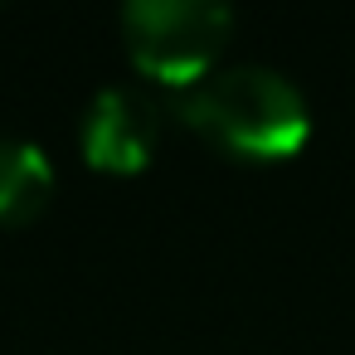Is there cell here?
Instances as JSON below:
<instances>
[{
	"instance_id": "obj_1",
	"label": "cell",
	"mask_w": 355,
	"mask_h": 355,
	"mask_svg": "<svg viewBox=\"0 0 355 355\" xmlns=\"http://www.w3.org/2000/svg\"><path fill=\"white\" fill-rule=\"evenodd\" d=\"M175 117L234 161H287L311 137L306 98L263 64H229L175 93Z\"/></svg>"
},
{
	"instance_id": "obj_2",
	"label": "cell",
	"mask_w": 355,
	"mask_h": 355,
	"mask_svg": "<svg viewBox=\"0 0 355 355\" xmlns=\"http://www.w3.org/2000/svg\"><path fill=\"white\" fill-rule=\"evenodd\" d=\"M229 40L234 10L219 0H127L122 6V44L132 69L175 93L209 78Z\"/></svg>"
},
{
	"instance_id": "obj_3",
	"label": "cell",
	"mask_w": 355,
	"mask_h": 355,
	"mask_svg": "<svg viewBox=\"0 0 355 355\" xmlns=\"http://www.w3.org/2000/svg\"><path fill=\"white\" fill-rule=\"evenodd\" d=\"M161 103L137 83H107L88 98L78 117V151L93 171L107 175H137L151 166L161 146Z\"/></svg>"
},
{
	"instance_id": "obj_4",
	"label": "cell",
	"mask_w": 355,
	"mask_h": 355,
	"mask_svg": "<svg viewBox=\"0 0 355 355\" xmlns=\"http://www.w3.org/2000/svg\"><path fill=\"white\" fill-rule=\"evenodd\" d=\"M54 200V166L40 141L0 137V229L30 224Z\"/></svg>"
}]
</instances>
